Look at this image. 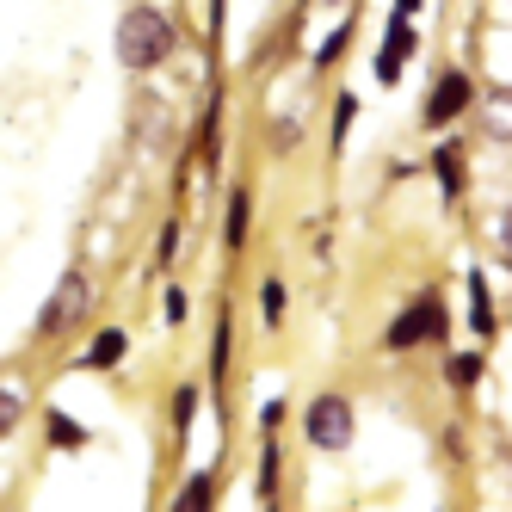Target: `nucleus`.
Masks as SVG:
<instances>
[{"label": "nucleus", "instance_id": "f257e3e1", "mask_svg": "<svg viewBox=\"0 0 512 512\" xmlns=\"http://www.w3.org/2000/svg\"><path fill=\"white\" fill-rule=\"evenodd\" d=\"M167 50H173V19L167 13L130 7L118 19V62L124 68H155V62H167Z\"/></svg>", "mask_w": 512, "mask_h": 512}, {"label": "nucleus", "instance_id": "f03ea898", "mask_svg": "<svg viewBox=\"0 0 512 512\" xmlns=\"http://www.w3.org/2000/svg\"><path fill=\"white\" fill-rule=\"evenodd\" d=\"M87 303H93V284H87L81 272H62V284L50 290V303H44L38 327H44V334H62V327H75V321L87 315Z\"/></svg>", "mask_w": 512, "mask_h": 512}, {"label": "nucleus", "instance_id": "7ed1b4c3", "mask_svg": "<svg viewBox=\"0 0 512 512\" xmlns=\"http://www.w3.org/2000/svg\"><path fill=\"white\" fill-rule=\"evenodd\" d=\"M309 445H321V451H346L352 445V408L340 395H321L309 408Z\"/></svg>", "mask_w": 512, "mask_h": 512}, {"label": "nucleus", "instance_id": "20e7f679", "mask_svg": "<svg viewBox=\"0 0 512 512\" xmlns=\"http://www.w3.org/2000/svg\"><path fill=\"white\" fill-rule=\"evenodd\" d=\"M438 334H445V309H438V297H420L408 315L389 327V346L401 352V346H420V340H438Z\"/></svg>", "mask_w": 512, "mask_h": 512}, {"label": "nucleus", "instance_id": "39448f33", "mask_svg": "<svg viewBox=\"0 0 512 512\" xmlns=\"http://www.w3.org/2000/svg\"><path fill=\"white\" fill-rule=\"evenodd\" d=\"M469 99H475L469 75H445V81L432 87V99H426V124H451V118H463Z\"/></svg>", "mask_w": 512, "mask_h": 512}, {"label": "nucleus", "instance_id": "423d86ee", "mask_svg": "<svg viewBox=\"0 0 512 512\" xmlns=\"http://www.w3.org/2000/svg\"><path fill=\"white\" fill-rule=\"evenodd\" d=\"M408 50H414V31H408V19L395 13L389 38H383V56H377V75H383V81H395V75H401V62H408Z\"/></svg>", "mask_w": 512, "mask_h": 512}, {"label": "nucleus", "instance_id": "0eeeda50", "mask_svg": "<svg viewBox=\"0 0 512 512\" xmlns=\"http://www.w3.org/2000/svg\"><path fill=\"white\" fill-rule=\"evenodd\" d=\"M118 358H124V334H118V327H105V334L93 340V352H87V364H93V371H112Z\"/></svg>", "mask_w": 512, "mask_h": 512}, {"label": "nucleus", "instance_id": "6e6552de", "mask_svg": "<svg viewBox=\"0 0 512 512\" xmlns=\"http://www.w3.org/2000/svg\"><path fill=\"white\" fill-rule=\"evenodd\" d=\"M241 241H247V192L229 198V247H241Z\"/></svg>", "mask_w": 512, "mask_h": 512}, {"label": "nucleus", "instance_id": "1a4fd4ad", "mask_svg": "<svg viewBox=\"0 0 512 512\" xmlns=\"http://www.w3.org/2000/svg\"><path fill=\"white\" fill-rule=\"evenodd\" d=\"M469 290H475V315H469V321H475V334H494V315H488V284H482V278H469Z\"/></svg>", "mask_w": 512, "mask_h": 512}, {"label": "nucleus", "instance_id": "9d476101", "mask_svg": "<svg viewBox=\"0 0 512 512\" xmlns=\"http://www.w3.org/2000/svg\"><path fill=\"white\" fill-rule=\"evenodd\" d=\"M475 377H482V358H475V352H463V358H451V383H457V389H469Z\"/></svg>", "mask_w": 512, "mask_h": 512}, {"label": "nucleus", "instance_id": "9b49d317", "mask_svg": "<svg viewBox=\"0 0 512 512\" xmlns=\"http://www.w3.org/2000/svg\"><path fill=\"white\" fill-rule=\"evenodd\" d=\"M13 426H19V395H13V389H0V438H7Z\"/></svg>", "mask_w": 512, "mask_h": 512}, {"label": "nucleus", "instance_id": "f8f14e48", "mask_svg": "<svg viewBox=\"0 0 512 512\" xmlns=\"http://www.w3.org/2000/svg\"><path fill=\"white\" fill-rule=\"evenodd\" d=\"M179 506H186V512L210 506V482H204V475H198V482H186V494H179Z\"/></svg>", "mask_w": 512, "mask_h": 512}, {"label": "nucleus", "instance_id": "ddd939ff", "mask_svg": "<svg viewBox=\"0 0 512 512\" xmlns=\"http://www.w3.org/2000/svg\"><path fill=\"white\" fill-rule=\"evenodd\" d=\"M438 179H445V192L457 198V149H438Z\"/></svg>", "mask_w": 512, "mask_h": 512}, {"label": "nucleus", "instance_id": "4468645a", "mask_svg": "<svg viewBox=\"0 0 512 512\" xmlns=\"http://www.w3.org/2000/svg\"><path fill=\"white\" fill-rule=\"evenodd\" d=\"M50 438L56 445H81V426L75 420H50Z\"/></svg>", "mask_w": 512, "mask_h": 512}, {"label": "nucleus", "instance_id": "2eb2a0df", "mask_svg": "<svg viewBox=\"0 0 512 512\" xmlns=\"http://www.w3.org/2000/svg\"><path fill=\"white\" fill-rule=\"evenodd\" d=\"M260 303H266V321H278V315H284V290L266 284V290H260Z\"/></svg>", "mask_w": 512, "mask_h": 512}, {"label": "nucleus", "instance_id": "dca6fc26", "mask_svg": "<svg viewBox=\"0 0 512 512\" xmlns=\"http://www.w3.org/2000/svg\"><path fill=\"white\" fill-rule=\"evenodd\" d=\"M414 7H420V0H395V13H401V19H408V13H414Z\"/></svg>", "mask_w": 512, "mask_h": 512}]
</instances>
